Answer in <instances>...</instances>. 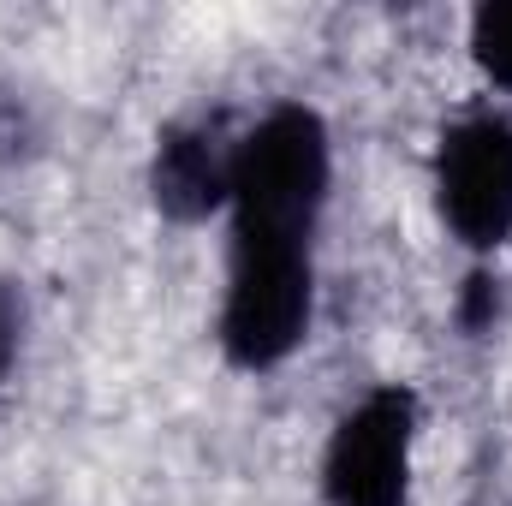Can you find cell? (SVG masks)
I'll use <instances>...</instances> for the list:
<instances>
[{
  "mask_svg": "<svg viewBox=\"0 0 512 506\" xmlns=\"http://www.w3.org/2000/svg\"><path fill=\"white\" fill-rule=\"evenodd\" d=\"M334 179L328 120L304 102H280L233 143V233L268 239H316L322 203Z\"/></svg>",
  "mask_w": 512,
  "mask_h": 506,
  "instance_id": "cell-1",
  "label": "cell"
},
{
  "mask_svg": "<svg viewBox=\"0 0 512 506\" xmlns=\"http://www.w3.org/2000/svg\"><path fill=\"white\" fill-rule=\"evenodd\" d=\"M316 316V245L298 239H251L227 245V298L215 340L233 370H274L310 340Z\"/></svg>",
  "mask_w": 512,
  "mask_h": 506,
  "instance_id": "cell-2",
  "label": "cell"
},
{
  "mask_svg": "<svg viewBox=\"0 0 512 506\" xmlns=\"http://www.w3.org/2000/svg\"><path fill=\"white\" fill-rule=\"evenodd\" d=\"M417 393L405 381L370 387L328 435L322 501L328 506H411Z\"/></svg>",
  "mask_w": 512,
  "mask_h": 506,
  "instance_id": "cell-3",
  "label": "cell"
},
{
  "mask_svg": "<svg viewBox=\"0 0 512 506\" xmlns=\"http://www.w3.org/2000/svg\"><path fill=\"white\" fill-rule=\"evenodd\" d=\"M435 209L447 233L471 251H501L512 239V120L465 114L435 143Z\"/></svg>",
  "mask_w": 512,
  "mask_h": 506,
  "instance_id": "cell-4",
  "label": "cell"
},
{
  "mask_svg": "<svg viewBox=\"0 0 512 506\" xmlns=\"http://www.w3.org/2000/svg\"><path fill=\"white\" fill-rule=\"evenodd\" d=\"M233 191V143H221L215 120H179L155 137L149 155V197L167 221L191 227L227 209Z\"/></svg>",
  "mask_w": 512,
  "mask_h": 506,
  "instance_id": "cell-5",
  "label": "cell"
},
{
  "mask_svg": "<svg viewBox=\"0 0 512 506\" xmlns=\"http://www.w3.org/2000/svg\"><path fill=\"white\" fill-rule=\"evenodd\" d=\"M471 60L495 90L512 96V0H489L471 12Z\"/></svg>",
  "mask_w": 512,
  "mask_h": 506,
  "instance_id": "cell-6",
  "label": "cell"
},
{
  "mask_svg": "<svg viewBox=\"0 0 512 506\" xmlns=\"http://www.w3.org/2000/svg\"><path fill=\"white\" fill-rule=\"evenodd\" d=\"M18 334H24V304H18V292L0 280V381H6L12 358H18Z\"/></svg>",
  "mask_w": 512,
  "mask_h": 506,
  "instance_id": "cell-7",
  "label": "cell"
},
{
  "mask_svg": "<svg viewBox=\"0 0 512 506\" xmlns=\"http://www.w3.org/2000/svg\"><path fill=\"white\" fill-rule=\"evenodd\" d=\"M459 322H465L471 334L495 322V280H489V274H471V280H465V304H459Z\"/></svg>",
  "mask_w": 512,
  "mask_h": 506,
  "instance_id": "cell-8",
  "label": "cell"
}]
</instances>
